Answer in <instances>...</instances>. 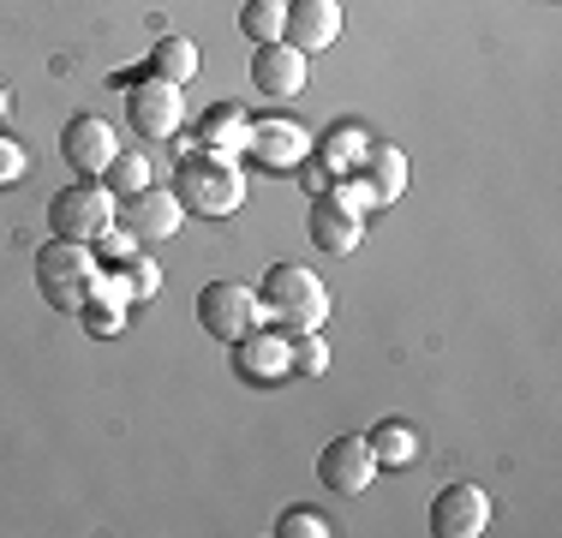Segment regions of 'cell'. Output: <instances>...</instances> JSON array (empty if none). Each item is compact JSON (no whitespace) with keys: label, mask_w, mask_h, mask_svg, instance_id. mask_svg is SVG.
Segmentation results:
<instances>
[{"label":"cell","mask_w":562,"mask_h":538,"mask_svg":"<svg viewBox=\"0 0 562 538\" xmlns=\"http://www.w3.org/2000/svg\"><path fill=\"white\" fill-rule=\"evenodd\" d=\"M329 312H336V300H329V288L305 264H276L270 276H263V288H258V317H270L281 335L324 329Z\"/></svg>","instance_id":"6da1fadb"},{"label":"cell","mask_w":562,"mask_h":538,"mask_svg":"<svg viewBox=\"0 0 562 538\" xmlns=\"http://www.w3.org/2000/svg\"><path fill=\"white\" fill-rule=\"evenodd\" d=\"M173 192L192 215H234L246 204V173H239L234 156H210V150H180V173H173Z\"/></svg>","instance_id":"7a4b0ae2"},{"label":"cell","mask_w":562,"mask_h":538,"mask_svg":"<svg viewBox=\"0 0 562 538\" xmlns=\"http://www.w3.org/2000/svg\"><path fill=\"white\" fill-rule=\"evenodd\" d=\"M97 251L90 246H72V239H48L43 251H36V288H43V300L55 305V312H85V300L97 293Z\"/></svg>","instance_id":"3957f363"},{"label":"cell","mask_w":562,"mask_h":538,"mask_svg":"<svg viewBox=\"0 0 562 538\" xmlns=\"http://www.w3.org/2000/svg\"><path fill=\"white\" fill-rule=\"evenodd\" d=\"M114 204H120V198L109 192V186L78 180V186H66V192H55V204H48V227H55V239L97 246V239L114 227Z\"/></svg>","instance_id":"277c9868"},{"label":"cell","mask_w":562,"mask_h":538,"mask_svg":"<svg viewBox=\"0 0 562 538\" xmlns=\"http://www.w3.org/2000/svg\"><path fill=\"white\" fill-rule=\"evenodd\" d=\"M198 323H204V335H216V341L234 347L246 329H258V293H251L246 281H210V288L198 293Z\"/></svg>","instance_id":"5b68a950"},{"label":"cell","mask_w":562,"mask_h":538,"mask_svg":"<svg viewBox=\"0 0 562 538\" xmlns=\"http://www.w3.org/2000/svg\"><path fill=\"white\" fill-rule=\"evenodd\" d=\"M180 222H186L180 192H162V186H144V192H132L114 204V227L132 239H173Z\"/></svg>","instance_id":"8992f818"},{"label":"cell","mask_w":562,"mask_h":538,"mask_svg":"<svg viewBox=\"0 0 562 538\" xmlns=\"http://www.w3.org/2000/svg\"><path fill=\"white\" fill-rule=\"evenodd\" d=\"M234 371L239 383H258V389H276L293 377V335L281 329H246L234 341Z\"/></svg>","instance_id":"52a82bcc"},{"label":"cell","mask_w":562,"mask_h":538,"mask_svg":"<svg viewBox=\"0 0 562 538\" xmlns=\"http://www.w3.org/2000/svg\"><path fill=\"white\" fill-rule=\"evenodd\" d=\"M126 120L144 144H162L180 132L186 120V102H180V85H162V78H144V85L126 90Z\"/></svg>","instance_id":"ba28073f"},{"label":"cell","mask_w":562,"mask_h":538,"mask_svg":"<svg viewBox=\"0 0 562 538\" xmlns=\"http://www.w3.org/2000/svg\"><path fill=\"white\" fill-rule=\"evenodd\" d=\"M305 78H312V54H300L288 43H263L251 54V90L263 102H293L305 90Z\"/></svg>","instance_id":"9c48e42d"},{"label":"cell","mask_w":562,"mask_h":538,"mask_svg":"<svg viewBox=\"0 0 562 538\" xmlns=\"http://www.w3.org/2000/svg\"><path fill=\"white\" fill-rule=\"evenodd\" d=\"M114 126L102 114H72L60 126V156H66V168L72 173H85V180H102V168L114 161Z\"/></svg>","instance_id":"30bf717a"},{"label":"cell","mask_w":562,"mask_h":538,"mask_svg":"<svg viewBox=\"0 0 562 538\" xmlns=\"http://www.w3.org/2000/svg\"><path fill=\"white\" fill-rule=\"evenodd\" d=\"M491 527V496L479 491V484H443V491L431 496V533L437 538H479Z\"/></svg>","instance_id":"8fae6325"},{"label":"cell","mask_w":562,"mask_h":538,"mask_svg":"<svg viewBox=\"0 0 562 538\" xmlns=\"http://www.w3.org/2000/svg\"><path fill=\"white\" fill-rule=\"evenodd\" d=\"M341 36V0H288V24H281V43L300 54H324Z\"/></svg>","instance_id":"7c38bea8"},{"label":"cell","mask_w":562,"mask_h":538,"mask_svg":"<svg viewBox=\"0 0 562 538\" xmlns=\"http://www.w3.org/2000/svg\"><path fill=\"white\" fill-rule=\"evenodd\" d=\"M317 479H324L329 491H341V496H359V491H371V479H378V455H371L366 437H336L324 455H317Z\"/></svg>","instance_id":"4fadbf2b"},{"label":"cell","mask_w":562,"mask_h":538,"mask_svg":"<svg viewBox=\"0 0 562 538\" xmlns=\"http://www.w3.org/2000/svg\"><path fill=\"white\" fill-rule=\"evenodd\" d=\"M305 234H312L317 251H336V258H347V251H359L366 215H359L353 204H341L336 192H324V198L312 204V215H305Z\"/></svg>","instance_id":"5bb4252c"},{"label":"cell","mask_w":562,"mask_h":538,"mask_svg":"<svg viewBox=\"0 0 562 538\" xmlns=\"http://www.w3.org/2000/svg\"><path fill=\"white\" fill-rule=\"evenodd\" d=\"M305 150H312V138H305V126H293V120H263V126H251V144H246V156L270 173L300 168Z\"/></svg>","instance_id":"9a60e30c"},{"label":"cell","mask_w":562,"mask_h":538,"mask_svg":"<svg viewBox=\"0 0 562 538\" xmlns=\"http://www.w3.org/2000/svg\"><path fill=\"white\" fill-rule=\"evenodd\" d=\"M246 144H251L246 108H239V102L204 108V120H198V150H210V156H246Z\"/></svg>","instance_id":"2e32d148"},{"label":"cell","mask_w":562,"mask_h":538,"mask_svg":"<svg viewBox=\"0 0 562 538\" xmlns=\"http://www.w3.org/2000/svg\"><path fill=\"white\" fill-rule=\"evenodd\" d=\"M126 305H132L126 281H120V276H97V293L85 300V329H90V335H120Z\"/></svg>","instance_id":"e0dca14e"},{"label":"cell","mask_w":562,"mask_h":538,"mask_svg":"<svg viewBox=\"0 0 562 538\" xmlns=\"http://www.w3.org/2000/svg\"><path fill=\"white\" fill-rule=\"evenodd\" d=\"M359 168H366V186L378 192V204H395V198L407 192V156H401L395 144H371Z\"/></svg>","instance_id":"ac0fdd59"},{"label":"cell","mask_w":562,"mask_h":538,"mask_svg":"<svg viewBox=\"0 0 562 538\" xmlns=\"http://www.w3.org/2000/svg\"><path fill=\"white\" fill-rule=\"evenodd\" d=\"M150 78H162V85H192L198 78V43L162 36V43L150 48Z\"/></svg>","instance_id":"d6986e66"},{"label":"cell","mask_w":562,"mask_h":538,"mask_svg":"<svg viewBox=\"0 0 562 538\" xmlns=\"http://www.w3.org/2000/svg\"><path fill=\"white\" fill-rule=\"evenodd\" d=\"M371 455H378V467H413V455H419V437H413L407 419H383L371 425Z\"/></svg>","instance_id":"ffe728a7"},{"label":"cell","mask_w":562,"mask_h":538,"mask_svg":"<svg viewBox=\"0 0 562 538\" xmlns=\"http://www.w3.org/2000/svg\"><path fill=\"white\" fill-rule=\"evenodd\" d=\"M102 186H109L114 198H132V192H144V186H150V161H144V150H126V144H120V150H114V161L102 168Z\"/></svg>","instance_id":"44dd1931"},{"label":"cell","mask_w":562,"mask_h":538,"mask_svg":"<svg viewBox=\"0 0 562 538\" xmlns=\"http://www.w3.org/2000/svg\"><path fill=\"white\" fill-rule=\"evenodd\" d=\"M281 24H288V0H246V7H239V31L258 48L281 43Z\"/></svg>","instance_id":"7402d4cb"},{"label":"cell","mask_w":562,"mask_h":538,"mask_svg":"<svg viewBox=\"0 0 562 538\" xmlns=\"http://www.w3.org/2000/svg\"><path fill=\"white\" fill-rule=\"evenodd\" d=\"M120 281H126L132 300H156V293H162V264L144 258V251H132V258L120 264Z\"/></svg>","instance_id":"603a6c76"},{"label":"cell","mask_w":562,"mask_h":538,"mask_svg":"<svg viewBox=\"0 0 562 538\" xmlns=\"http://www.w3.org/2000/svg\"><path fill=\"white\" fill-rule=\"evenodd\" d=\"M366 132H353V126H341V132H329L324 138V161L329 168H359V161H366Z\"/></svg>","instance_id":"cb8c5ba5"},{"label":"cell","mask_w":562,"mask_h":538,"mask_svg":"<svg viewBox=\"0 0 562 538\" xmlns=\"http://www.w3.org/2000/svg\"><path fill=\"white\" fill-rule=\"evenodd\" d=\"M276 533H281V538H329V533H336V520L317 515V508H281Z\"/></svg>","instance_id":"d4e9b609"},{"label":"cell","mask_w":562,"mask_h":538,"mask_svg":"<svg viewBox=\"0 0 562 538\" xmlns=\"http://www.w3.org/2000/svg\"><path fill=\"white\" fill-rule=\"evenodd\" d=\"M329 371V341L324 335H293V377H324Z\"/></svg>","instance_id":"484cf974"},{"label":"cell","mask_w":562,"mask_h":538,"mask_svg":"<svg viewBox=\"0 0 562 538\" xmlns=\"http://www.w3.org/2000/svg\"><path fill=\"white\" fill-rule=\"evenodd\" d=\"M24 168H31V156H24V144L0 132V192H7V186H19V180H24Z\"/></svg>","instance_id":"4316f807"},{"label":"cell","mask_w":562,"mask_h":538,"mask_svg":"<svg viewBox=\"0 0 562 538\" xmlns=\"http://www.w3.org/2000/svg\"><path fill=\"white\" fill-rule=\"evenodd\" d=\"M132 251H138V239H132V234H120V227H109V234L97 239V264H102V258H109V264H126Z\"/></svg>","instance_id":"83f0119b"},{"label":"cell","mask_w":562,"mask_h":538,"mask_svg":"<svg viewBox=\"0 0 562 538\" xmlns=\"http://www.w3.org/2000/svg\"><path fill=\"white\" fill-rule=\"evenodd\" d=\"M336 198H341V204H353L359 215H366L371 204H378V192H371V186H366V180H347V186H341V192H336Z\"/></svg>","instance_id":"f1b7e54d"},{"label":"cell","mask_w":562,"mask_h":538,"mask_svg":"<svg viewBox=\"0 0 562 538\" xmlns=\"http://www.w3.org/2000/svg\"><path fill=\"white\" fill-rule=\"evenodd\" d=\"M7 108H12V90H7V85H0V120H7Z\"/></svg>","instance_id":"f546056e"}]
</instances>
